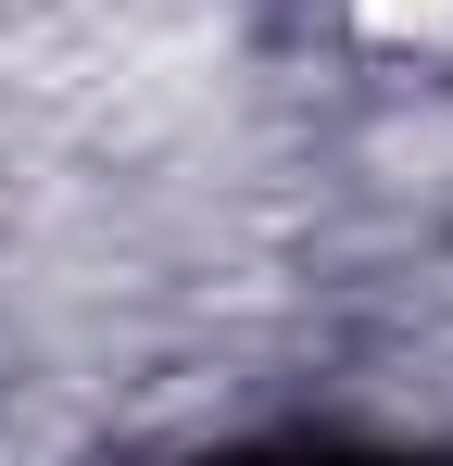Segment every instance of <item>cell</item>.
<instances>
[{"label":"cell","instance_id":"1","mask_svg":"<svg viewBox=\"0 0 453 466\" xmlns=\"http://www.w3.org/2000/svg\"><path fill=\"white\" fill-rule=\"evenodd\" d=\"M252 466H403V454H252Z\"/></svg>","mask_w":453,"mask_h":466}]
</instances>
